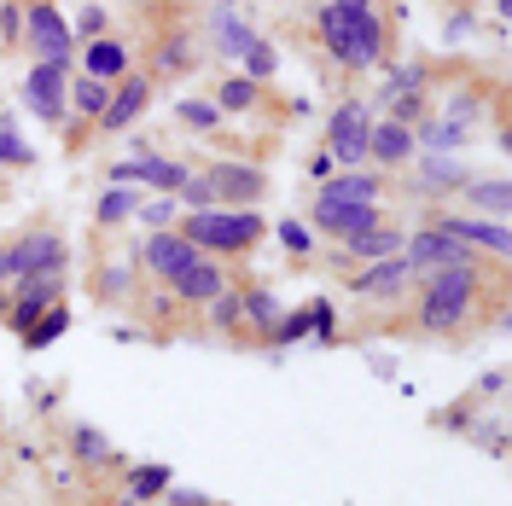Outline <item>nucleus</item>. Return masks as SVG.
<instances>
[{
    "label": "nucleus",
    "instance_id": "4468645a",
    "mask_svg": "<svg viewBox=\"0 0 512 506\" xmlns=\"http://www.w3.org/2000/svg\"><path fill=\"white\" fill-rule=\"evenodd\" d=\"M414 158H419L414 128H402V123H390V117H379V111H373V128H367V169L396 175V169H408Z\"/></svg>",
    "mask_w": 512,
    "mask_h": 506
},
{
    "label": "nucleus",
    "instance_id": "c756f323",
    "mask_svg": "<svg viewBox=\"0 0 512 506\" xmlns=\"http://www.w3.org/2000/svg\"><path fill=\"white\" fill-rule=\"evenodd\" d=\"M169 483H175V472H169V466H134V472L123 477L128 501H158Z\"/></svg>",
    "mask_w": 512,
    "mask_h": 506
},
{
    "label": "nucleus",
    "instance_id": "e433bc0d",
    "mask_svg": "<svg viewBox=\"0 0 512 506\" xmlns=\"http://www.w3.org/2000/svg\"><path fill=\"white\" fill-rule=\"evenodd\" d=\"M70 454H76L82 466H105V460H111V443H105V431H94V425H76V431H70Z\"/></svg>",
    "mask_w": 512,
    "mask_h": 506
},
{
    "label": "nucleus",
    "instance_id": "a19ab883",
    "mask_svg": "<svg viewBox=\"0 0 512 506\" xmlns=\"http://www.w3.org/2000/svg\"><path fill=\"white\" fill-rule=\"evenodd\" d=\"M297 338H309V303H303L297 315H280V326H274L268 344H297Z\"/></svg>",
    "mask_w": 512,
    "mask_h": 506
},
{
    "label": "nucleus",
    "instance_id": "8fccbe9b",
    "mask_svg": "<svg viewBox=\"0 0 512 506\" xmlns=\"http://www.w3.org/2000/svg\"><path fill=\"white\" fill-rule=\"evenodd\" d=\"M0 285H6V268H0Z\"/></svg>",
    "mask_w": 512,
    "mask_h": 506
},
{
    "label": "nucleus",
    "instance_id": "a18cd8bd",
    "mask_svg": "<svg viewBox=\"0 0 512 506\" xmlns=\"http://www.w3.org/2000/svg\"><path fill=\"white\" fill-rule=\"evenodd\" d=\"M309 175H315V181H326V175H338V163H332V152H326V146L315 152V163H309Z\"/></svg>",
    "mask_w": 512,
    "mask_h": 506
},
{
    "label": "nucleus",
    "instance_id": "4be33fe9",
    "mask_svg": "<svg viewBox=\"0 0 512 506\" xmlns=\"http://www.w3.org/2000/svg\"><path fill=\"white\" fill-rule=\"evenodd\" d=\"M402 227L396 222H379V227H367V233H355V239H344V262L350 268H361V262H384V256H402Z\"/></svg>",
    "mask_w": 512,
    "mask_h": 506
},
{
    "label": "nucleus",
    "instance_id": "2eb2a0df",
    "mask_svg": "<svg viewBox=\"0 0 512 506\" xmlns=\"http://www.w3.org/2000/svg\"><path fill=\"white\" fill-rule=\"evenodd\" d=\"M384 222V204H309V227L326 233L332 245H344L355 233H367V227Z\"/></svg>",
    "mask_w": 512,
    "mask_h": 506
},
{
    "label": "nucleus",
    "instance_id": "6ab92c4d",
    "mask_svg": "<svg viewBox=\"0 0 512 506\" xmlns=\"http://www.w3.org/2000/svg\"><path fill=\"white\" fill-rule=\"evenodd\" d=\"M466 216H483V222H507L512 216V181L507 175H466V187L454 192Z\"/></svg>",
    "mask_w": 512,
    "mask_h": 506
},
{
    "label": "nucleus",
    "instance_id": "7ed1b4c3",
    "mask_svg": "<svg viewBox=\"0 0 512 506\" xmlns=\"http://www.w3.org/2000/svg\"><path fill=\"white\" fill-rule=\"evenodd\" d=\"M367 128H373V105L344 94L326 117V152L338 169H367Z\"/></svg>",
    "mask_w": 512,
    "mask_h": 506
},
{
    "label": "nucleus",
    "instance_id": "dca6fc26",
    "mask_svg": "<svg viewBox=\"0 0 512 506\" xmlns=\"http://www.w3.org/2000/svg\"><path fill=\"white\" fill-rule=\"evenodd\" d=\"M350 291H355V297H379V303H396L402 291H414V268H408L402 256L361 262V268H350Z\"/></svg>",
    "mask_w": 512,
    "mask_h": 506
},
{
    "label": "nucleus",
    "instance_id": "a211bd4d",
    "mask_svg": "<svg viewBox=\"0 0 512 506\" xmlns=\"http://www.w3.org/2000/svg\"><path fill=\"white\" fill-rule=\"evenodd\" d=\"M408 175H414V187L425 192V198H443V192L466 187L472 163H460V152H419V158L408 163Z\"/></svg>",
    "mask_w": 512,
    "mask_h": 506
},
{
    "label": "nucleus",
    "instance_id": "a878e982",
    "mask_svg": "<svg viewBox=\"0 0 512 506\" xmlns=\"http://www.w3.org/2000/svg\"><path fill=\"white\" fill-rule=\"evenodd\" d=\"M239 309H245V326H256L262 338H274L280 326V297L268 285H239Z\"/></svg>",
    "mask_w": 512,
    "mask_h": 506
},
{
    "label": "nucleus",
    "instance_id": "09e8293b",
    "mask_svg": "<svg viewBox=\"0 0 512 506\" xmlns=\"http://www.w3.org/2000/svg\"><path fill=\"white\" fill-rule=\"evenodd\" d=\"M134 6H152V0H134Z\"/></svg>",
    "mask_w": 512,
    "mask_h": 506
},
{
    "label": "nucleus",
    "instance_id": "0eeeda50",
    "mask_svg": "<svg viewBox=\"0 0 512 506\" xmlns=\"http://www.w3.org/2000/svg\"><path fill=\"white\" fill-rule=\"evenodd\" d=\"M24 99L41 123H64L70 117V64L64 59H35L24 70Z\"/></svg>",
    "mask_w": 512,
    "mask_h": 506
},
{
    "label": "nucleus",
    "instance_id": "f03ea898",
    "mask_svg": "<svg viewBox=\"0 0 512 506\" xmlns=\"http://www.w3.org/2000/svg\"><path fill=\"white\" fill-rule=\"evenodd\" d=\"M175 233L192 239L204 256H251L262 245L268 222L256 210H181Z\"/></svg>",
    "mask_w": 512,
    "mask_h": 506
},
{
    "label": "nucleus",
    "instance_id": "72a5a7b5",
    "mask_svg": "<svg viewBox=\"0 0 512 506\" xmlns=\"http://www.w3.org/2000/svg\"><path fill=\"white\" fill-rule=\"evenodd\" d=\"M379 111L390 117V123H402V128H419L425 117H431V99H425V88H419V94H396V99H384Z\"/></svg>",
    "mask_w": 512,
    "mask_h": 506
},
{
    "label": "nucleus",
    "instance_id": "58836bf2",
    "mask_svg": "<svg viewBox=\"0 0 512 506\" xmlns=\"http://www.w3.org/2000/svg\"><path fill=\"white\" fill-rule=\"evenodd\" d=\"M99 35H111V18H105V6H88V12L70 24V41H82V47H88V41H99Z\"/></svg>",
    "mask_w": 512,
    "mask_h": 506
},
{
    "label": "nucleus",
    "instance_id": "79ce46f5",
    "mask_svg": "<svg viewBox=\"0 0 512 506\" xmlns=\"http://www.w3.org/2000/svg\"><path fill=\"white\" fill-rule=\"evenodd\" d=\"M24 163H30V146L12 128H0V169H24Z\"/></svg>",
    "mask_w": 512,
    "mask_h": 506
},
{
    "label": "nucleus",
    "instance_id": "ddd939ff",
    "mask_svg": "<svg viewBox=\"0 0 512 506\" xmlns=\"http://www.w3.org/2000/svg\"><path fill=\"white\" fill-rule=\"evenodd\" d=\"M152 76L146 70H128L123 82H111V105H105V117H99V134H128V128L146 117V105H152Z\"/></svg>",
    "mask_w": 512,
    "mask_h": 506
},
{
    "label": "nucleus",
    "instance_id": "7c9ffc66",
    "mask_svg": "<svg viewBox=\"0 0 512 506\" xmlns=\"http://www.w3.org/2000/svg\"><path fill=\"white\" fill-rule=\"evenodd\" d=\"M251 41H256V30L239 18V12H216V47H222L227 59H239Z\"/></svg>",
    "mask_w": 512,
    "mask_h": 506
},
{
    "label": "nucleus",
    "instance_id": "412c9836",
    "mask_svg": "<svg viewBox=\"0 0 512 506\" xmlns=\"http://www.w3.org/2000/svg\"><path fill=\"white\" fill-rule=\"evenodd\" d=\"M192 64H198V35H192V24L158 35V47H152V82H175V76H187Z\"/></svg>",
    "mask_w": 512,
    "mask_h": 506
},
{
    "label": "nucleus",
    "instance_id": "b1692460",
    "mask_svg": "<svg viewBox=\"0 0 512 506\" xmlns=\"http://www.w3.org/2000/svg\"><path fill=\"white\" fill-rule=\"evenodd\" d=\"M256 105H262V82L239 76V70L216 82V111H222V117H251Z\"/></svg>",
    "mask_w": 512,
    "mask_h": 506
},
{
    "label": "nucleus",
    "instance_id": "bb28decb",
    "mask_svg": "<svg viewBox=\"0 0 512 506\" xmlns=\"http://www.w3.org/2000/svg\"><path fill=\"white\" fill-rule=\"evenodd\" d=\"M315 30H320V41H326V53H332V59L350 70V30H344V12H338L332 0H326V6L315 12Z\"/></svg>",
    "mask_w": 512,
    "mask_h": 506
},
{
    "label": "nucleus",
    "instance_id": "5701e85b",
    "mask_svg": "<svg viewBox=\"0 0 512 506\" xmlns=\"http://www.w3.org/2000/svg\"><path fill=\"white\" fill-rule=\"evenodd\" d=\"M128 47L117 41V35H99V41H88L82 47V76H99V82H123L128 76Z\"/></svg>",
    "mask_w": 512,
    "mask_h": 506
},
{
    "label": "nucleus",
    "instance_id": "2f4dec72",
    "mask_svg": "<svg viewBox=\"0 0 512 506\" xmlns=\"http://www.w3.org/2000/svg\"><path fill=\"white\" fill-rule=\"evenodd\" d=\"M134 216L146 222V233L175 227V222H181V198H175V192H152V198H140V210H134Z\"/></svg>",
    "mask_w": 512,
    "mask_h": 506
},
{
    "label": "nucleus",
    "instance_id": "aec40b11",
    "mask_svg": "<svg viewBox=\"0 0 512 506\" xmlns=\"http://www.w3.org/2000/svg\"><path fill=\"white\" fill-rule=\"evenodd\" d=\"M315 204H384V175L379 169H338L320 181Z\"/></svg>",
    "mask_w": 512,
    "mask_h": 506
},
{
    "label": "nucleus",
    "instance_id": "20e7f679",
    "mask_svg": "<svg viewBox=\"0 0 512 506\" xmlns=\"http://www.w3.org/2000/svg\"><path fill=\"white\" fill-rule=\"evenodd\" d=\"M64 233L53 227H30V233H18L12 245H0V268H6V280H24V274H53L64 268Z\"/></svg>",
    "mask_w": 512,
    "mask_h": 506
},
{
    "label": "nucleus",
    "instance_id": "49530a36",
    "mask_svg": "<svg viewBox=\"0 0 512 506\" xmlns=\"http://www.w3.org/2000/svg\"><path fill=\"white\" fill-rule=\"evenodd\" d=\"M163 495H169V506H210L198 489H163Z\"/></svg>",
    "mask_w": 512,
    "mask_h": 506
},
{
    "label": "nucleus",
    "instance_id": "1a4fd4ad",
    "mask_svg": "<svg viewBox=\"0 0 512 506\" xmlns=\"http://www.w3.org/2000/svg\"><path fill=\"white\" fill-rule=\"evenodd\" d=\"M204 175H210V187H216V198H222V210H256V204L268 198V175H262L256 163L210 158Z\"/></svg>",
    "mask_w": 512,
    "mask_h": 506
},
{
    "label": "nucleus",
    "instance_id": "c03bdc74",
    "mask_svg": "<svg viewBox=\"0 0 512 506\" xmlns=\"http://www.w3.org/2000/svg\"><path fill=\"white\" fill-rule=\"evenodd\" d=\"M123 285H128L123 268H99V274H94V291H99V297H123Z\"/></svg>",
    "mask_w": 512,
    "mask_h": 506
},
{
    "label": "nucleus",
    "instance_id": "f704fd0d",
    "mask_svg": "<svg viewBox=\"0 0 512 506\" xmlns=\"http://www.w3.org/2000/svg\"><path fill=\"white\" fill-rule=\"evenodd\" d=\"M64 332H70V309H64V303H53V309H47V315H41L30 332H24V344H30V349H47V344H59Z\"/></svg>",
    "mask_w": 512,
    "mask_h": 506
},
{
    "label": "nucleus",
    "instance_id": "ea45409f",
    "mask_svg": "<svg viewBox=\"0 0 512 506\" xmlns=\"http://www.w3.org/2000/svg\"><path fill=\"white\" fill-rule=\"evenodd\" d=\"M0 47H24V0L0 6Z\"/></svg>",
    "mask_w": 512,
    "mask_h": 506
},
{
    "label": "nucleus",
    "instance_id": "f8f14e48",
    "mask_svg": "<svg viewBox=\"0 0 512 506\" xmlns=\"http://www.w3.org/2000/svg\"><path fill=\"white\" fill-rule=\"evenodd\" d=\"M402 262H408V268H414V280L419 274H431V268H454V262H478V256L466 251V245H460V239H448L443 227H414V233H408V239H402Z\"/></svg>",
    "mask_w": 512,
    "mask_h": 506
},
{
    "label": "nucleus",
    "instance_id": "393cba45",
    "mask_svg": "<svg viewBox=\"0 0 512 506\" xmlns=\"http://www.w3.org/2000/svg\"><path fill=\"white\" fill-rule=\"evenodd\" d=\"M105 105H111V82H99V76H70V117H82V123H99L105 117Z\"/></svg>",
    "mask_w": 512,
    "mask_h": 506
},
{
    "label": "nucleus",
    "instance_id": "cd10ccee",
    "mask_svg": "<svg viewBox=\"0 0 512 506\" xmlns=\"http://www.w3.org/2000/svg\"><path fill=\"white\" fill-rule=\"evenodd\" d=\"M134 210H140V192L134 187H105L99 204H94V227H117V222H128Z\"/></svg>",
    "mask_w": 512,
    "mask_h": 506
},
{
    "label": "nucleus",
    "instance_id": "9d476101",
    "mask_svg": "<svg viewBox=\"0 0 512 506\" xmlns=\"http://www.w3.org/2000/svg\"><path fill=\"white\" fill-rule=\"evenodd\" d=\"M24 47H30L35 59L70 64L76 41H70V18L59 12V0H30V6H24Z\"/></svg>",
    "mask_w": 512,
    "mask_h": 506
},
{
    "label": "nucleus",
    "instance_id": "37998d69",
    "mask_svg": "<svg viewBox=\"0 0 512 506\" xmlns=\"http://www.w3.org/2000/svg\"><path fill=\"white\" fill-rule=\"evenodd\" d=\"M280 245H286L291 256H309L315 251V233H309L303 222H280Z\"/></svg>",
    "mask_w": 512,
    "mask_h": 506
},
{
    "label": "nucleus",
    "instance_id": "4c0bfd02",
    "mask_svg": "<svg viewBox=\"0 0 512 506\" xmlns=\"http://www.w3.org/2000/svg\"><path fill=\"white\" fill-rule=\"evenodd\" d=\"M204 315H210V326H216V332H239V326H245V309H239V291H222V297H216V303H210Z\"/></svg>",
    "mask_w": 512,
    "mask_h": 506
},
{
    "label": "nucleus",
    "instance_id": "f257e3e1",
    "mask_svg": "<svg viewBox=\"0 0 512 506\" xmlns=\"http://www.w3.org/2000/svg\"><path fill=\"white\" fill-rule=\"evenodd\" d=\"M483 297V268L478 262H454V268H431L414 280V326L431 338H454Z\"/></svg>",
    "mask_w": 512,
    "mask_h": 506
},
{
    "label": "nucleus",
    "instance_id": "f3484780",
    "mask_svg": "<svg viewBox=\"0 0 512 506\" xmlns=\"http://www.w3.org/2000/svg\"><path fill=\"white\" fill-rule=\"evenodd\" d=\"M169 291H175V303H187V309H210L222 291H233V274L222 268V256H198Z\"/></svg>",
    "mask_w": 512,
    "mask_h": 506
},
{
    "label": "nucleus",
    "instance_id": "de8ad7c7",
    "mask_svg": "<svg viewBox=\"0 0 512 506\" xmlns=\"http://www.w3.org/2000/svg\"><path fill=\"white\" fill-rule=\"evenodd\" d=\"M501 390H507V373H501V367H489V373H483V396H501Z\"/></svg>",
    "mask_w": 512,
    "mask_h": 506
},
{
    "label": "nucleus",
    "instance_id": "c85d7f7f",
    "mask_svg": "<svg viewBox=\"0 0 512 506\" xmlns=\"http://www.w3.org/2000/svg\"><path fill=\"white\" fill-rule=\"evenodd\" d=\"M274 70H280V53H274V41H262V35H256L251 47L239 53V76H251V82H262V88H268V82H274Z\"/></svg>",
    "mask_w": 512,
    "mask_h": 506
},
{
    "label": "nucleus",
    "instance_id": "423d86ee",
    "mask_svg": "<svg viewBox=\"0 0 512 506\" xmlns=\"http://www.w3.org/2000/svg\"><path fill=\"white\" fill-rule=\"evenodd\" d=\"M198 245H192V239H181V233H175V227H158V233H146V239H140V251H134V268H146V274H152V280L158 285H175L181 280V274H187L192 262H198Z\"/></svg>",
    "mask_w": 512,
    "mask_h": 506
},
{
    "label": "nucleus",
    "instance_id": "473e14b6",
    "mask_svg": "<svg viewBox=\"0 0 512 506\" xmlns=\"http://www.w3.org/2000/svg\"><path fill=\"white\" fill-rule=\"evenodd\" d=\"M175 123L192 128V134H216L222 128V111H216V99H181L175 105Z\"/></svg>",
    "mask_w": 512,
    "mask_h": 506
},
{
    "label": "nucleus",
    "instance_id": "6e6552de",
    "mask_svg": "<svg viewBox=\"0 0 512 506\" xmlns=\"http://www.w3.org/2000/svg\"><path fill=\"white\" fill-rule=\"evenodd\" d=\"M12 309H6V326L24 338L35 320L47 315L53 303H64V268H53V274H24V280H12V297H6Z\"/></svg>",
    "mask_w": 512,
    "mask_h": 506
},
{
    "label": "nucleus",
    "instance_id": "9b49d317",
    "mask_svg": "<svg viewBox=\"0 0 512 506\" xmlns=\"http://www.w3.org/2000/svg\"><path fill=\"white\" fill-rule=\"evenodd\" d=\"M431 227H443L448 239H460L472 256H489V262H507L512 256L507 222H483V216H466V210H443V216H431Z\"/></svg>",
    "mask_w": 512,
    "mask_h": 506
},
{
    "label": "nucleus",
    "instance_id": "39448f33",
    "mask_svg": "<svg viewBox=\"0 0 512 506\" xmlns=\"http://www.w3.org/2000/svg\"><path fill=\"white\" fill-rule=\"evenodd\" d=\"M338 12H344V30H350V70H373L384 64L390 53V30H384L379 6L373 0H332Z\"/></svg>",
    "mask_w": 512,
    "mask_h": 506
},
{
    "label": "nucleus",
    "instance_id": "c9c22d12",
    "mask_svg": "<svg viewBox=\"0 0 512 506\" xmlns=\"http://www.w3.org/2000/svg\"><path fill=\"white\" fill-rule=\"evenodd\" d=\"M181 210H222V198H216V187H210V175L204 169H187V181H181Z\"/></svg>",
    "mask_w": 512,
    "mask_h": 506
}]
</instances>
